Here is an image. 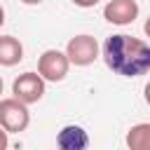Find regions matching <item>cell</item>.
I'll return each mask as SVG.
<instances>
[{"mask_svg": "<svg viewBox=\"0 0 150 150\" xmlns=\"http://www.w3.org/2000/svg\"><path fill=\"white\" fill-rule=\"evenodd\" d=\"M103 61L122 77H138L150 70V47L141 38L115 33L103 42Z\"/></svg>", "mask_w": 150, "mask_h": 150, "instance_id": "obj_1", "label": "cell"}, {"mask_svg": "<svg viewBox=\"0 0 150 150\" xmlns=\"http://www.w3.org/2000/svg\"><path fill=\"white\" fill-rule=\"evenodd\" d=\"M63 54L70 66H91L98 59V42L94 35L82 33V35H75L68 40Z\"/></svg>", "mask_w": 150, "mask_h": 150, "instance_id": "obj_2", "label": "cell"}, {"mask_svg": "<svg viewBox=\"0 0 150 150\" xmlns=\"http://www.w3.org/2000/svg\"><path fill=\"white\" fill-rule=\"evenodd\" d=\"M28 124H30V112L21 101H16L14 96L12 98H0V127L7 134L26 131Z\"/></svg>", "mask_w": 150, "mask_h": 150, "instance_id": "obj_3", "label": "cell"}, {"mask_svg": "<svg viewBox=\"0 0 150 150\" xmlns=\"http://www.w3.org/2000/svg\"><path fill=\"white\" fill-rule=\"evenodd\" d=\"M12 94L16 101H21L23 105H30V103H38L42 96H45V80L28 70V73H21L14 82H12Z\"/></svg>", "mask_w": 150, "mask_h": 150, "instance_id": "obj_4", "label": "cell"}, {"mask_svg": "<svg viewBox=\"0 0 150 150\" xmlns=\"http://www.w3.org/2000/svg\"><path fill=\"white\" fill-rule=\"evenodd\" d=\"M68 68H70V63H68L66 54L59 49H47L38 59V75L45 82H61L68 75Z\"/></svg>", "mask_w": 150, "mask_h": 150, "instance_id": "obj_5", "label": "cell"}, {"mask_svg": "<svg viewBox=\"0 0 150 150\" xmlns=\"http://www.w3.org/2000/svg\"><path fill=\"white\" fill-rule=\"evenodd\" d=\"M138 12L136 0H108L103 7V19L112 26H129L138 19Z\"/></svg>", "mask_w": 150, "mask_h": 150, "instance_id": "obj_6", "label": "cell"}, {"mask_svg": "<svg viewBox=\"0 0 150 150\" xmlns=\"http://www.w3.org/2000/svg\"><path fill=\"white\" fill-rule=\"evenodd\" d=\"M56 148L59 150H87L89 148V134L80 124H66L56 134Z\"/></svg>", "mask_w": 150, "mask_h": 150, "instance_id": "obj_7", "label": "cell"}, {"mask_svg": "<svg viewBox=\"0 0 150 150\" xmlns=\"http://www.w3.org/2000/svg\"><path fill=\"white\" fill-rule=\"evenodd\" d=\"M23 59V45L14 35H0V66L12 68Z\"/></svg>", "mask_w": 150, "mask_h": 150, "instance_id": "obj_8", "label": "cell"}, {"mask_svg": "<svg viewBox=\"0 0 150 150\" xmlns=\"http://www.w3.org/2000/svg\"><path fill=\"white\" fill-rule=\"evenodd\" d=\"M127 145L129 150H150V124L138 122L127 131Z\"/></svg>", "mask_w": 150, "mask_h": 150, "instance_id": "obj_9", "label": "cell"}, {"mask_svg": "<svg viewBox=\"0 0 150 150\" xmlns=\"http://www.w3.org/2000/svg\"><path fill=\"white\" fill-rule=\"evenodd\" d=\"M7 145H9V138H7V131L0 127V150H7Z\"/></svg>", "mask_w": 150, "mask_h": 150, "instance_id": "obj_10", "label": "cell"}, {"mask_svg": "<svg viewBox=\"0 0 150 150\" xmlns=\"http://www.w3.org/2000/svg\"><path fill=\"white\" fill-rule=\"evenodd\" d=\"M73 2H75L77 7H84V9H87V7H94V5H98L101 0H73Z\"/></svg>", "mask_w": 150, "mask_h": 150, "instance_id": "obj_11", "label": "cell"}, {"mask_svg": "<svg viewBox=\"0 0 150 150\" xmlns=\"http://www.w3.org/2000/svg\"><path fill=\"white\" fill-rule=\"evenodd\" d=\"M2 23H5V9H2V5H0V28H2Z\"/></svg>", "mask_w": 150, "mask_h": 150, "instance_id": "obj_12", "label": "cell"}, {"mask_svg": "<svg viewBox=\"0 0 150 150\" xmlns=\"http://www.w3.org/2000/svg\"><path fill=\"white\" fill-rule=\"evenodd\" d=\"M21 2H23V5H40L42 0H21Z\"/></svg>", "mask_w": 150, "mask_h": 150, "instance_id": "obj_13", "label": "cell"}, {"mask_svg": "<svg viewBox=\"0 0 150 150\" xmlns=\"http://www.w3.org/2000/svg\"><path fill=\"white\" fill-rule=\"evenodd\" d=\"M2 87H5V82H2V77H0V94H2Z\"/></svg>", "mask_w": 150, "mask_h": 150, "instance_id": "obj_14", "label": "cell"}]
</instances>
